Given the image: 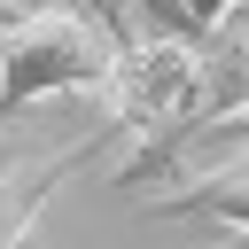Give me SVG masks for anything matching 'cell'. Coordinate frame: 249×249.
Instances as JSON below:
<instances>
[{"instance_id": "6da1fadb", "label": "cell", "mask_w": 249, "mask_h": 249, "mask_svg": "<svg viewBox=\"0 0 249 249\" xmlns=\"http://www.w3.org/2000/svg\"><path fill=\"white\" fill-rule=\"evenodd\" d=\"M117 86V47L62 0H39L23 16H8L0 31V124L47 93H101Z\"/></svg>"}, {"instance_id": "7a4b0ae2", "label": "cell", "mask_w": 249, "mask_h": 249, "mask_svg": "<svg viewBox=\"0 0 249 249\" xmlns=\"http://www.w3.org/2000/svg\"><path fill=\"white\" fill-rule=\"evenodd\" d=\"M78 163H86V148H62V156L23 163V171H8V179H0V249H23V241H31L39 210L54 202V187H62Z\"/></svg>"}, {"instance_id": "3957f363", "label": "cell", "mask_w": 249, "mask_h": 249, "mask_svg": "<svg viewBox=\"0 0 249 249\" xmlns=\"http://www.w3.org/2000/svg\"><path fill=\"white\" fill-rule=\"evenodd\" d=\"M156 210H202V218H218V226L249 233V171H202L195 187L156 195Z\"/></svg>"}, {"instance_id": "277c9868", "label": "cell", "mask_w": 249, "mask_h": 249, "mask_svg": "<svg viewBox=\"0 0 249 249\" xmlns=\"http://www.w3.org/2000/svg\"><path fill=\"white\" fill-rule=\"evenodd\" d=\"M62 8H78V16H86V23H93V31L109 39V47H117V54L148 39V31H140V8H132V0H62Z\"/></svg>"}, {"instance_id": "5b68a950", "label": "cell", "mask_w": 249, "mask_h": 249, "mask_svg": "<svg viewBox=\"0 0 249 249\" xmlns=\"http://www.w3.org/2000/svg\"><path fill=\"white\" fill-rule=\"evenodd\" d=\"M148 39H187V0H132Z\"/></svg>"}, {"instance_id": "8992f818", "label": "cell", "mask_w": 249, "mask_h": 249, "mask_svg": "<svg viewBox=\"0 0 249 249\" xmlns=\"http://www.w3.org/2000/svg\"><path fill=\"white\" fill-rule=\"evenodd\" d=\"M226 23H233V0H187V39H195V47H202L210 31H226Z\"/></svg>"}, {"instance_id": "52a82bcc", "label": "cell", "mask_w": 249, "mask_h": 249, "mask_svg": "<svg viewBox=\"0 0 249 249\" xmlns=\"http://www.w3.org/2000/svg\"><path fill=\"white\" fill-rule=\"evenodd\" d=\"M8 171H23V163H16V140H8V124H0V179H8Z\"/></svg>"}, {"instance_id": "ba28073f", "label": "cell", "mask_w": 249, "mask_h": 249, "mask_svg": "<svg viewBox=\"0 0 249 249\" xmlns=\"http://www.w3.org/2000/svg\"><path fill=\"white\" fill-rule=\"evenodd\" d=\"M218 171H249V148H241V156H226V163H218Z\"/></svg>"}, {"instance_id": "9c48e42d", "label": "cell", "mask_w": 249, "mask_h": 249, "mask_svg": "<svg viewBox=\"0 0 249 249\" xmlns=\"http://www.w3.org/2000/svg\"><path fill=\"white\" fill-rule=\"evenodd\" d=\"M233 16H241V23H249V0H233Z\"/></svg>"}]
</instances>
